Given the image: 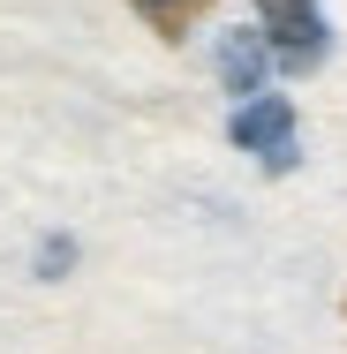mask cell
I'll list each match as a JSON object with an SVG mask.
<instances>
[{"instance_id": "cell-5", "label": "cell", "mask_w": 347, "mask_h": 354, "mask_svg": "<svg viewBox=\"0 0 347 354\" xmlns=\"http://www.w3.org/2000/svg\"><path fill=\"white\" fill-rule=\"evenodd\" d=\"M69 264H75L69 241H38V272H46V279H53V272H69Z\"/></svg>"}, {"instance_id": "cell-4", "label": "cell", "mask_w": 347, "mask_h": 354, "mask_svg": "<svg viewBox=\"0 0 347 354\" xmlns=\"http://www.w3.org/2000/svg\"><path fill=\"white\" fill-rule=\"evenodd\" d=\"M129 8H136L143 23H151V30H159V38H181V30H189V23H197V15H204L211 0H129Z\"/></svg>"}, {"instance_id": "cell-2", "label": "cell", "mask_w": 347, "mask_h": 354, "mask_svg": "<svg viewBox=\"0 0 347 354\" xmlns=\"http://www.w3.org/2000/svg\"><path fill=\"white\" fill-rule=\"evenodd\" d=\"M226 136L242 143L249 158H265V174H287V166H294V106H287V98H265V91H249V98L234 106Z\"/></svg>"}, {"instance_id": "cell-1", "label": "cell", "mask_w": 347, "mask_h": 354, "mask_svg": "<svg viewBox=\"0 0 347 354\" xmlns=\"http://www.w3.org/2000/svg\"><path fill=\"white\" fill-rule=\"evenodd\" d=\"M257 15H265V38H272L279 68L310 75L325 53H332V30H325V15H317V0H257Z\"/></svg>"}, {"instance_id": "cell-3", "label": "cell", "mask_w": 347, "mask_h": 354, "mask_svg": "<svg viewBox=\"0 0 347 354\" xmlns=\"http://www.w3.org/2000/svg\"><path fill=\"white\" fill-rule=\"evenodd\" d=\"M272 61L279 53L265 38H242V30H234V38L219 46V83H226L234 98H249V91H265V68H272Z\"/></svg>"}]
</instances>
